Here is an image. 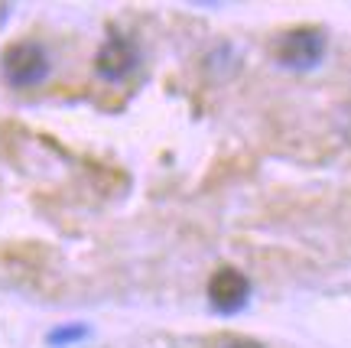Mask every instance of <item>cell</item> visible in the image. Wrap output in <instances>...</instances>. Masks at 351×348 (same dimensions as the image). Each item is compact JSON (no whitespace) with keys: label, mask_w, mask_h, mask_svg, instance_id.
Here are the masks:
<instances>
[{"label":"cell","mask_w":351,"mask_h":348,"mask_svg":"<svg viewBox=\"0 0 351 348\" xmlns=\"http://www.w3.org/2000/svg\"><path fill=\"white\" fill-rule=\"evenodd\" d=\"M221 348H263L257 338H247V336H234V338H228Z\"/></svg>","instance_id":"8992f818"},{"label":"cell","mask_w":351,"mask_h":348,"mask_svg":"<svg viewBox=\"0 0 351 348\" xmlns=\"http://www.w3.org/2000/svg\"><path fill=\"white\" fill-rule=\"evenodd\" d=\"M205 297L212 303L215 312H221V316H234L247 306V299H251V277L238 270V267H218L212 277H208V286H205Z\"/></svg>","instance_id":"3957f363"},{"label":"cell","mask_w":351,"mask_h":348,"mask_svg":"<svg viewBox=\"0 0 351 348\" xmlns=\"http://www.w3.org/2000/svg\"><path fill=\"white\" fill-rule=\"evenodd\" d=\"M326 33L319 26H293L274 39V62L289 72H313L326 59Z\"/></svg>","instance_id":"7a4b0ae2"},{"label":"cell","mask_w":351,"mask_h":348,"mask_svg":"<svg viewBox=\"0 0 351 348\" xmlns=\"http://www.w3.org/2000/svg\"><path fill=\"white\" fill-rule=\"evenodd\" d=\"M137 62H140L137 46L117 30H111L104 36V43L98 46V52H95V72L104 82H124L127 75H134Z\"/></svg>","instance_id":"277c9868"},{"label":"cell","mask_w":351,"mask_h":348,"mask_svg":"<svg viewBox=\"0 0 351 348\" xmlns=\"http://www.w3.org/2000/svg\"><path fill=\"white\" fill-rule=\"evenodd\" d=\"M49 52L36 39H13L0 52V75L10 88H33L49 78Z\"/></svg>","instance_id":"6da1fadb"},{"label":"cell","mask_w":351,"mask_h":348,"mask_svg":"<svg viewBox=\"0 0 351 348\" xmlns=\"http://www.w3.org/2000/svg\"><path fill=\"white\" fill-rule=\"evenodd\" d=\"M88 338V325L85 323H62L56 325L49 336H46V345L52 348H69V345H78Z\"/></svg>","instance_id":"5b68a950"},{"label":"cell","mask_w":351,"mask_h":348,"mask_svg":"<svg viewBox=\"0 0 351 348\" xmlns=\"http://www.w3.org/2000/svg\"><path fill=\"white\" fill-rule=\"evenodd\" d=\"M7 16H10V3H0V26L7 23Z\"/></svg>","instance_id":"52a82bcc"}]
</instances>
